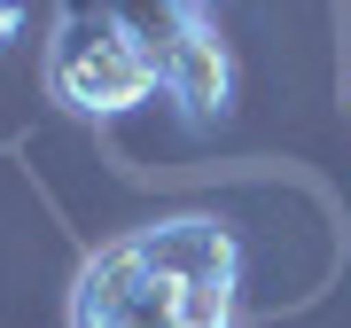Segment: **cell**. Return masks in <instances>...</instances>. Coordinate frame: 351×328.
Segmentation results:
<instances>
[{
	"instance_id": "cell-2",
	"label": "cell",
	"mask_w": 351,
	"mask_h": 328,
	"mask_svg": "<svg viewBox=\"0 0 351 328\" xmlns=\"http://www.w3.org/2000/svg\"><path fill=\"white\" fill-rule=\"evenodd\" d=\"M242 242L211 211L110 235L71 274V328H234Z\"/></svg>"
},
{
	"instance_id": "cell-1",
	"label": "cell",
	"mask_w": 351,
	"mask_h": 328,
	"mask_svg": "<svg viewBox=\"0 0 351 328\" xmlns=\"http://www.w3.org/2000/svg\"><path fill=\"white\" fill-rule=\"evenodd\" d=\"M39 86L71 117H125L164 94L188 126H219L234 110L219 0H55Z\"/></svg>"
},
{
	"instance_id": "cell-3",
	"label": "cell",
	"mask_w": 351,
	"mask_h": 328,
	"mask_svg": "<svg viewBox=\"0 0 351 328\" xmlns=\"http://www.w3.org/2000/svg\"><path fill=\"white\" fill-rule=\"evenodd\" d=\"M8 39H24V0H0V47Z\"/></svg>"
}]
</instances>
